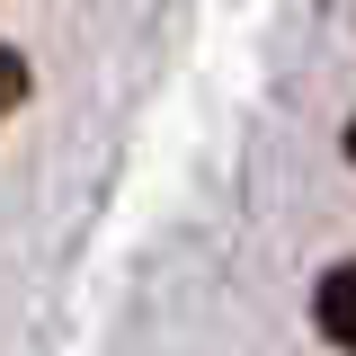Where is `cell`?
<instances>
[{
	"mask_svg": "<svg viewBox=\"0 0 356 356\" xmlns=\"http://www.w3.org/2000/svg\"><path fill=\"white\" fill-rule=\"evenodd\" d=\"M312 312H321V330H330V339H339V348L356 356V259L321 276V294H312Z\"/></svg>",
	"mask_w": 356,
	"mask_h": 356,
	"instance_id": "obj_1",
	"label": "cell"
},
{
	"mask_svg": "<svg viewBox=\"0 0 356 356\" xmlns=\"http://www.w3.org/2000/svg\"><path fill=\"white\" fill-rule=\"evenodd\" d=\"M18 98H27V63H18V54H9V44H0V116H9V107H18Z\"/></svg>",
	"mask_w": 356,
	"mask_h": 356,
	"instance_id": "obj_2",
	"label": "cell"
},
{
	"mask_svg": "<svg viewBox=\"0 0 356 356\" xmlns=\"http://www.w3.org/2000/svg\"><path fill=\"white\" fill-rule=\"evenodd\" d=\"M348 161H356V125H348Z\"/></svg>",
	"mask_w": 356,
	"mask_h": 356,
	"instance_id": "obj_3",
	"label": "cell"
}]
</instances>
